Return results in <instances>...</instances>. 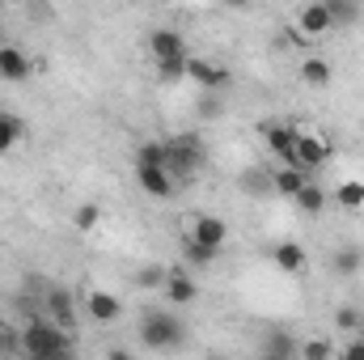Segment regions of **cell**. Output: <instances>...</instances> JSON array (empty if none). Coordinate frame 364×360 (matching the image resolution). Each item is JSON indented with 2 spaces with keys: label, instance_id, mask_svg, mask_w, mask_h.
I'll use <instances>...</instances> for the list:
<instances>
[{
  "label": "cell",
  "instance_id": "1",
  "mask_svg": "<svg viewBox=\"0 0 364 360\" xmlns=\"http://www.w3.org/2000/svg\"><path fill=\"white\" fill-rule=\"evenodd\" d=\"M73 352H77V348H73L68 331L55 327L47 314L21 322V356H30V360H64V356H73Z\"/></svg>",
  "mask_w": 364,
  "mask_h": 360
},
{
  "label": "cell",
  "instance_id": "6",
  "mask_svg": "<svg viewBox=\"0 0 364 360\" xmlns=\"http://www.w3.org/2000/svg\"><path fill=\"white\" fill-rule=\"evenodd\" d=\"M335 26H331V13H326V4L322 0H309L301 13H296V34L305 38V43H314V38H322V34H331Z\"/></svg>",
  "mask_w": 364,
  "mask_h": 360
},
{
  "label": "cell",
  "instance_id": "11",
  "mask_svg": "<svg viewBox=\"0 0 364 360\" xmlns=\"http://www.w3.org/2000/svg\"><path fill=\"white\" fill-rule=\"evenodd\" d=\"M136 182L149 199H170L174 195V174L166 166H136Z\"/></svg>",
  "mask_w": 364,
  "mask_h": 360
},
{
  "label": "cell",
  "instance_id": "26",
  "mask_svg": "<svg viewBox=\"0 0 364 360\" xmlns=\"http://www.w3.org/2000/svg\"><path fill=\"white\" fill-rule=\"evenodd\" d=\"M186 60H191V51L186 55H170V60H153L157 64V73H161V81H186Z\"/></svg>",
  "mask_w": 364,
  "mask_h": 360
},
{
  "label": "cell",
  "instance_id": "12",
  "mask_svg": "<svg viewBox=\"0 0 364 360\" xmlns=\"http://www.w3.org/2000/svg\"><path fill=\"white\" fill-rule=\"evenodd\" d=\"M161 292H166L170 305H191V301L199 297V284H195V275H191L186 268H174V271H166Z\"/></svg>",
  "mask_w": 364,
  "mask_h": 360
},
{
  "label": "cell",
  "instance_id": "2",
  "mask_svg": "<svg viewBox=\"0 0 364 360\" xmlns=\"http://www.w3.org/2000/svg\"><path fill=\"white\" fill-rule=\"evenodd\" d=\"M140 344L149 352H174L186 344V322L174 309H144L140 314Z\"/></svg>",
  "mask_w": 364,
  "mask_h": 360
},
{
  "label": "cell",
  "instance_id": "31",
  "mask_svg": "<svg viewBox=\"0 0 364 360\" xmlns=\"http://www.w3.org/2000/svg\"><path fill=\"white\" fill-rule=\"evenodd\" d=\"M242 186H246L250 195H272V174H246Z\"/></svg>",
  "mask_w": 364,
  "mask_h": 360
},
{
  "label": "cell",
  "instance_id": "32",
  "mask_svg": "<svg viewBox=\"0 0 364 360\" xmlns=\"http://www.w3.org/2000/svg\"><path fill=\"white\" fill-rule=\"evenodd\" d=\"M136 280H140L144 288H161V284H166V271H157V268H144L140 275H136Z\"/></svg>",
  "mask_w": 364,
  "mask_h": 360
},
{
  "label": "cell",
  "instance_id": "22",
  "mask_svg": "<svg viewBox=\"0 0 364 360\" xmlns=\"http://www.w3.org/2000/svg\"><path fill=\"white\" fill-rule=\"evenodd\" d=\"M21 115H13V110H4L0 106V153H13V144L21 140Z\"/></svg>",
  "mask_w": 364,
  "mask_h": 360
},
{
  "label": "cell",
  "instance_id": "9",
  "mask_svg": "<svg viewBox=\"0 0 364 360\" xmlns=\"http://www.w3.org/2000/svg\"><path fill=\"white\" fill-rule=\"evenodd\" d=\"M296 162L314 174V170H322L326 162H331V140L326 136H309V132H301L296 136Z\"/></svg>",
  "mask_w": 364,
  "mask_h": 360
},
{
  "label": "cell",
  "instance_id": "8",
  "mask_svg": "<svg viewBox=\"0 0 364 360\" xmlns=\"http://www.w3.org/2000/svg\"><path fill=\"white\" fill-rule=\"evenodd\" d=\"M186 81H195L199 90H225V85H229V68L191 55V60H186Z\"/></svg>",
  "mask_w": 364,
  "mask_h": 360
},
{
  "label": "cell",
  "instance_id": "16",
  "mask_svg": "<svg viewBox=\"0 0 364 360\" xmlns=\"http://www.w3.org/2000/svg\"><path fill=\"white\" fill-rule=\"evenodd\" d=\"M305 182H309V170H301V166H279V170L272 174V191L284 195V199H292Z\"/></svg>",
  "mask_w": 364,
  "mask_h": 360
},
{
  "label": "cell",
  "instance_id": "4",
  "mask_svg": "<svg viewBox=\"0 0 364 360\" xmlns=\"http://www.w3.org/2000/svg\"><path fill=\"white\" fill-rule=\"evenodd\" d=\"M43 314H47L55 327L73 331V327H77V301H73V292H68L64 284H47V292H43Z\"/></svg>",
  "mask_w": 364,
  "mask_h": 360
},
{
  "label": "cell",
  "instance_id": "7",
  "mask_svg": "<svg viewBox=\"0 0 364 360\" xmlns=\"http://www.w3.org/2000/svg\"><path fill=\"white\" fill-rule=\"evenodd\" d=\"M30 73H34L30 55H26L17 43H0V81L21 85V81H30Z\"/></svg>",
  "mask_w": 364,
  "mask_h": 360
},
{
  "label": "cell",
  "instance_id": "17",
  "mask_svg": "<svg viewBox=\"0 0 364 360\" xmlns=\"http://www.w3.org/2000/svg\"><path fill=\"white\" fill-rule=\"evenodd\" d=\"M272 259H275V268L288 271V275H301V271L309 268V259H305V250H301L296 242H279L272 250Z\"/></svg>",
  "mask_w": 364,
  "mask_h": 360
},
{
  "label": "cell",
  "instance_id": "29",
  "mask_svg": "<svg viewBox=\"0 0 364 360\" xmlns=\"http://www.w3.org/2000/svg\"><path fill=\"white\" fill-rule=\"evenodd\" d=\"M296 356L326 360V356H335V344H326V339H309V344H296Z\"/></svg>",
  "mask_w": 364,
  "mask_h": 360
},
{
  "label": "cell",
  "instance_id": "25",
  "mask_svg": "<svg viewBox=\"0 0 364 360\" xmlns=\"http://www.w3.org/2000/svg\"><path fill=\"white\" fill-rule=\"evenodd\" d=\"M335 203L339 208H364V182H356V179L339 182L335 186Z\"/></svg>",
  "mask_w": 364,
  "mask_h": 360
},
{
  "label": "cell",
  "instance_id": "14",
  "mask_svg": "<svg viewBox=\"0 0 364 360\" xmlns=\"http://www.w3.org/2000/svg\"><path fill=\"white\" fill-rule=\"evenodd\" d=\"M220 259V246H208V242H199V238H182V263L186 268H212Z\"/></svg>",
  "mask_w": 364,
  "mask_h": 360
},
{
  "label": "cell",
  "instance_id": "10",
  "mask_svg": "<svg viewBox=\"0 0 364 360\" xmlns=\"http://www.w3.org/2000/svg\"><path fill=\"white\" fill-rule=\"evenodd\" d=\"M85 314H90V322H97V327H110V322H119L123 305H119V297H114V292L90 288V292H85Z\"/></svg>",
  "mask_w": 364,
  "mask_h": 360
},
{
  "label": "cell",
  "instance_id": "18",
  "mask_svg": "<svg viewBox=\"0 0 364 360\" xmlns=\"http://www.w3.org/2000/svg\"><path fill=\"white\" fill-rule=\"evenodd\" d=\"M326 4V13H331V26L335 30H348V26H356L360 21V0H322Z\"/></svg>",
  "mask_w": 364,
  "mask_h": 360
},
{
  "label": "cell",
  "instance_id": "20",
  "mask_svg": "<svg viewBox=\"0 0 364 360\" xmlns=\"http://www.w3.org/2000/svg\"><path fill=\"white\" fill-rule=\"evenodd\" d=\"M292 203H296L301 212H309V216H318V212H322V208L331 203V195H326V191H322L318 182H305V186H301V191L292 195Z\"/></svg>",
  "mask_w": 364,
  "mask_h": 360
},
{
  "label": "cell",
  "instance_id": "33",
  "mask_svg": "<svg viewBox=\"0 0 364 360\" xmlns=\"http://www.w3.org/2000/svg\"><path fill=\"white\" fill-rule=\"evenodd\" d=\"M343 356H348V360H364V339H348Z\"/></svg>",
  "mask_w": 364,
  "mask_h": 360
},
{
  "label": "cell",
  "instance_id": "34",
  "mask_svg": "<svg viewBox=\"0 0 364 360\" xmlns=\"http://www.w3.org/2000/svg\"><path fill=\"white\" fill-rule=\"evenodd\" d=\"M225 4H229V9H250L255 0H225Z\"/></svg>",
  "mask_w": 364,
  "mask_h": 360
},
{
  "label": "cell",
  "instance_id": "3",
  "mask_svg": "<svg viewBox=\"0 0 364 360\" xmlns=\"http://www.w3.org/2000/svg\"><path fill=\"white\" fill-rule=\"evenodd\" d=\"M166 149H170V174H174V182H191L203 170V162H208V153H203V144L195 136L166 140Z\"/></svg>",
  "mask_w": 364,
  "mask_h": 360
},
{
  "label": "cell",
  "instance_id": "23",
  "mask_svg": "<svg viewBox=\"0 0 364 360\" xmlns=\"http://www.w3.org/2000/svg\"><path fill=\"white\" fill-rule=\"evenodd\" d=\"M263 356H272V360L296 356V339H292L288 331H272V335L263 339Z\"/></svg>",
  "mask_w": 364,
  "mask_h": 360
},
{
  "label": "cell",
  "instance_id": "24",
  "mask_svg": "<svg viewBox=\"0 0 364 360\" xmlns=\"http://www.w3.org/2000/svg\"><path fill=\"white\" fill-rule=\"evenodd\" d=\"M136 166H166L170 170V149L161 140H149V144L136 149Z\"/></svg>",
  "mask_w": 364,
  "mask_h": 360
},
{
  "label": "cell",
  "instance_id": "15",
  "mask_svg": "<svg viewBox=\"0 0 364 360\" xmlns=\"http://www.w3.org/2000/svg\"><path fill=\"white\" fill-rule=\"evenodd\" d=\"M191 238H199V242H208V246H225L229 225H225L220 216H195V221H191Z\"/></svg>",
  "mask_w": 364,
  "mask_h": 360
},
{
  "label": "cell",
  "instance_id": "27",
  "mask_svg": "<svg viewBox=\"0 0 364 360\" xmlns=\"http://www.w3.org/2000/svg\"><path fill=\"white\" fill-rule=\"evenodd\" d=\"M0 356H21V327L0 318Z\"/></svg>",
  "mask_w": 364,
  "mask_h": 360
},
{
  "label": "cell",
  "instance_id": "30",
  "mask_svg": "<svg viewBox=\"0 0 364 360\" xmlns=\"http://www.w3.org/2000/svg\"><path fill=\"white\" fill-rule=\"evenodd\" d=\"M73 221H77V229H97V221H102V208H97V203H81V208L73 212Z\"/></svg>",
  "mask_w": 364,
  "mask_h": 360
},
{
  "label": "cell",
  "instance_id": "21",
  "mask_svg": "<svg viewBox=\"0 0 364 360\" xmlns=\"http://www.w3.org/2000/svg\"><path fill=\"white\" fill-rule=\"evenodd\" d=\"M360 268H364L360 246H339V250L331 255V271H335V275H356Z\"/></svg>",
  "mask_w": 364,
  "mask_h": 360
},
{
  "label": "cell",
  "instance_id": "28",
  "mask_svg": "<svg viewBox=\"0 0 364 360\" xmlns=\"http://www.w3.org/2000/svg\"><path fill=\"white\" fill-rule=\"evenodd\" d=\"M335 327L356 335V331L364 327V314H360V309H352V305H339V309H335Z\"/></svg>",
  "mask_w": 364,
  "mask_h": 360
},
{
  "label": "cell",
  "instance_id": "19",
  "mask_svg": "<svg viewBox=\"0 0 364 360\" xmlns=\"http://www.w3.org/2000/svg\"><path fill=\"white\" fill-rule=\"evenodd\" d=\"M301 81L314 85V90H326V85H331V64H326L322 55H305V60H301Z\"/></svg>",
  "mask_w": 364,
  "mask_h": 360
},
{
  "label": "cell",
  "instance_id": "5",
  "mask_svg": "<svg viewBox=\"0 0 364 360\" xmlns=\"http://www.w3.org/2000/svg\"><path fill=\"white\" fill-rule=\"evenodd\" d=\"M263 136H267V149H272V157H279L284 166H301L296 162V123H279V119H272L267 127H263ZM305 170V166H301Z\"/></svg>",
  "mask_w": 364,
  "mask_h": 360
},
{
  "label": "cell",
  "instance_id": "13",
  "mask_svg": "<svg viewBox=\"0 0 364 360\" xmlns=\"http://www.w3.org/2000/svg\"><path fill=\"white\" fill-rule=\"evenodd\" d=\"M149 55H153V60L186 55V38H182L178 30H153V34H149Z\"/></svg>",
  "mask_w": 364,
  "mask_h": 360
}]
</instances>
